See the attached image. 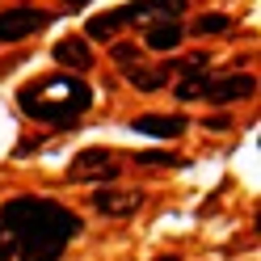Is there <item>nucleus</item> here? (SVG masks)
<instances>
[{
	"instance_id": "obj_1",
	"label": "nucleus",
	"mask_w": 261,
	"mask_h": 261,
	"mask_svg": "<svg viewBox=\"0 0 261 261\" xmlns=\"http://www.w3.org/2000/svg\"><path fill=\"white\" fill-rule=\"evenodd\" d=\"M0 223L17 244V261H59L68 244L85 232L76 211H68L55 198H34V194L9 198L0 206Z\"/></svg>"
},
{
	"instance_id": "obj_2",
	"label": "nucleus",
	"mask_w": 261,
	"mask_h": 261,
	"mask_svg": "<svg viewBox=\"0 0 261 261\" xmlns=\"http://www.w3.org/2000/svg\"><path fill=\"white\" fill-rule=\"evenodd\" d=\"M17 106L25 118L34 122H46V126H68L76 118H85L93 110V89L85 80H76L68 72L59 76H38L17 93Z\"/></svg>"
},
{
	"instance_id": "obj_3",
	"label": "nucleus",
	"mask_w": 261,
	"mask_h": 261,
	"mask_svg": "<svg viewBox=\"0 0 261 261\" xmlns=\"http://www.w3.org/2000/svg\"><path fill=\"white\" fill-rule=\"evenodd\" d=\"M55 21L51 9H38V5H9L0 9V46H17L25 38H34L38 30H46Z\"/></svg>"
},
{
	"instance_id": "obj_4",
	"label": "nucleus",
	"mask_w": 261,
	"mask_h": 261,
	"mask_svg": "<svg viewBox=\"0 0 261 261\" xmlns=\"http://www.w3.org/2000/svg\"><path fill=\"white\" fill-rule=\"evenodd\" d=\"M118 152H110V148H85V152H76V160L68 165V181H118Z\"/></svg>"
},
{
	"instance_id": "obj_5",
	"label": "nucleus",
	"mask_w": 261,
	"mask_h": 261,
	"mask_svg": "<svg viewBox=\"0 0 261 261\" xmlns=\"http://www.w3.org/2000/svg\"><path fill=\"white\" fill-rule=\"evenodd\" d=\"M253 93H257V80L244 76V72H232V76H206L202 101H211V106H236V101H244V97H253Z\"/></svg>"
},
{
	"instance_id": "obj_6",
	"label": "nucleus",
	"mask_w": 261,
	"mask_h": 261,
	"mask_svg": "<svg viewBox=\"0 0 261 261\" xmlns=\"http://www.w3.org/2000/svg\"><path fill=\"white\" fill-rule=\"evenodd\" d=\"M139 17H143V0H135V5H122V9H110V13H97V17H89L85 34H89V42H110V38H118V34H122V25L139 21Z\"/></svg>"
},
{
	"instance_id": "obj_7",
	"label": "nucleus",
	"mask_w": 261,
	"mask_h": 261,
	"mask_svg": "<svg viewBox=\"0 0 261 261\" xmlns=\"http://www.w3.org/2000/svg\"><path fill=\"white\" fill-rule=\"evenodd\" d=\"M143 206V190H114V186H101L93 194V211L106 219H130L135 211Z\"/></svg>"
},
{
	"instance_id": "obj_8",
	"label": "nucleus",
	"mask_w": 261,
	"mask_h": 261,
	"mask_svg": "<svg viewBox=\"0 0 261 261\" xmlns=\"http://www.w3.org/2000/svg\"><path fill=\"white\" fill-rule=\"evenodd\" d=\"M186 126H190L186 114H139V118H130V130L152 135V139H177Z\"/></svg>"
},
{
	"instance_id": "obj_9",
	"label": "nucleus",
	"mask_w": 261,
	"mask_h": 261,
	"mask_svg": "<svg viewBox=\"0 0 261 261\" xmlns=\"http://www.w3.org/2000/svg\"><path fill=\"white\" fill-rule=\"evenodd\" d=\"M181 42H186V25L177 17H156L143 30V46H148V51H177Z\"/></svg>"
},
{
	"instance_id": "obj_10",
	"label": "nucleus",
	"mask_w": 261,
	"mask_h": 261,
	"mask_svg": "<svg viewBox=\"0 0 261 261\" xmlns=\"http://www.w3.org/2000/svg\"><path fill=\"white\" fill-rule=\"evenodd\" d=\"M51 55H55V63H59V68H68V72H89L93 63H97V59H93L89 38H76V34H72V38H59Z\"/></svg>"
},
{
	"instance_id": "obj_11",
	"label": "nucleus",
	"mask_w": 261,
	"mask_h": 261,
	"mask_svg": "<svg viewBox=\"0 0 261 261\" xmlns=\"http://www.w3.org/2000/svg\"><path fill=\"white\" fill-rule=\"evenodd\" d=\"M169 76H173V63H130V68H126V80H130L139 93H156V89H165V85H169Z\"/></svg>"
},
{
	"instance_id": "obj_12",
	"label": "nucleus",
	"mask_w": 261,
	"mask_h": 261,
	"mask_svg": "<svg viewBox=\"0 0 261 261\" xmlns=\"http://www.w3.org/2000/svg\"><path fill=\"white\" fill-rule=\"evenodd\" d=\"M232 25L236 21L227 17V13H198L186 34H194V38H219V34H232Z\"/></svg>"
},
{
	"instance_id": "obj_13",
	"label": "nucleus",
	"mask_w": 261,
	"mask_h": 261,
	"mask_svg": "<svg viewBox=\"0 0 261 261\" xmlns=\"http://www.w3.org/2000/svg\"><path fill=\"white\" fill-rule=\"evenodd\" d=\"M190 0H143V17H177L181 21Z\"/></svg>"
},
{
	"instance_id": "obj_14",
	"label": "nucleus",
	"mask_w": 261,
	"mask_h": 261,
	"mask_svg": "<svg viewBox=\"0 0 261 261\" xmlns=\"http://www.w3.org/2000/svg\"><path fill=\"white\" fill-rule=\"evenodd\" d=\"M135 165H139V169H177L181 160H177L173 152H139Z\"/></svg>"
},
{
	"instance_id": "obj_15",
	"label": "nucleus",
	"mask_w": 261,
	"mask_h": 261,
	"mask_svg": "<svg viewBox=\"0 0 261 261\" xmlns=\"http://www.w3.org/2000/svg\"><path fill=\"white\" fill-rule=\"evenodd\" d=\"M173 72L181 76V80H190V76H206V55H186L181 63H173Z\"/></svg>"
},
{
	"instance_id": "obj_16",
	"label": "nucleus",
	"mask_w": 261,
	"mask_h": 261,
	"mask_svg": "<svg viewBox=\"0 0 261 261\" xmlns=\"http://www.w3.org/2000/svg\"><path fill=\"white\" fill-rule=\"evenodd\" d=\"M110 59L118 63V68H130V63L139 59V46H135V42H114V46H110Z\"/></svg>"
},
{
	"instance_id": "obj_17",
	"label": "nucleus",
	"mask_w": 261,
	"mask_h": 261,
	"mask_svg": "<svg viewBox=\"0 0 261 261\" xmlns=\"http://www.w3.org/2000/svg\"><path fill=\"white\" fill-rule=\"evenodd\" d=\"M17 257V244H13V236H9V227L0 223V261H13Z\"/></svg>"
},
{
	"instance_id": "obj_18",
	"label": "nucleus",
	"mask_w": 261,
	"mask_h": 261,
	"mask_svg": "<svg viewBox=\"0 0 261 261\" xmlns=\"http://www.w3.org/2000/svg\"><path fill=\"white\" fill-rule=\"evenodd\" d=\"M227 126H232V122H227L223 114H219V118H206V130H227Z\"/></svg>"
},
{
	"instance_id": "obj_19",
	"label": "nucleus",
	"mask_w": 261,
	"mask_h": 261,
	"mask_svg": "<svg viewBox=\"0 0 261 261\" xmlns=\"http://www.w3.org/2000/svg\"><path fill=\"white\" fill-rule=\"evenodd\" d=\"M63 5H68V9H85L89 0H63Z\"/></svg>"
},
{
	"instance_id": "obj_20",
	"label": "nucleus",
	"mask_w": 261,
	"mask_h": 261,
	"mask_svg": "<svg viewBox=\"0 0 261 261\" xmlns=\"http://www.w3.org/2000/svg\"><path fill=\"white\" fill-rule=\"evenodd\" d=\"M156 261H181V257H177V253H165V257H156Z\"/></svg>"
}]
</instances>
